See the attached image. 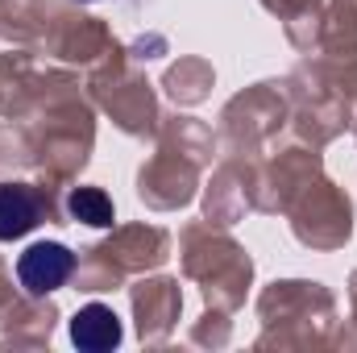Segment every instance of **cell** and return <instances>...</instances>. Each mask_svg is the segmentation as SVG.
I'll list each match as a JSON object with an SVG mask.
<instances>
[{"label": "cell", "instance_id": "cell-1", "mask_svg": "<svg viewBox=\"0 0 357 353\" xmlns=\"http://www.w3.org/2000/svg\"><path fill=\"white\" fill-rule=\"evenodd\" d=\"M71 270H75V254L63 241H38L17 258V278H21V287L29 295L59 291L71 278Z\"/></svg>", "mask_w": 357, "mask_h": 353}, {"label": "cell", "instance_id": "cell-2", "mask_svg": "<svg viewBox=\"0 0 357 353\" xmlns=\"http://www.w3.org/2000/svg\"><path fill=\"white\" fill-rule=\"evenodd\" d=\"M121 337H125L121 316H116L112 308H104V303H88V308H79L75 320H71V341H75L79 350H88V353L116 350Z\"/></svg>", "mask_w": 357, "mask_h": 353}, {"label": "cell", "instance_id": "cell-3", "mask_svg": "<svg viewBox=\"0 0 357 353\" xmlns=\"http://www.w3.org/2000/svg\"><path fill=\"white\" fill-rule=\"evenodd\" d=\"M42 216V200L25 183H0V241L29 233Z\"/></svg>", "mask_w": 357, "mask_h": 353}, {"label": "cell", "instance_id": "cell-4", "mask_svg": "<svg viewBox=\"0 0 357 353\" xmlns=\"http://www.w3.org/2000/svg\"><path fill=\"white\" fill-rule=\"evenodd\" d=\"M67 208H71L75 220H88L96 229H100V225H112V200H108L100 187H79V191H71Z\"/></svg>", "mask_w": 357, "mask_h": 353}]
</instances>
